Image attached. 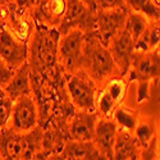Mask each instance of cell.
Returning a JSON list of instances; mask_svg holds the SVG:
<instances>
[{
	"instance_id": "6da1fadb",
	"label": "cell",
	"mask_w": 160,
	"mask_h": 160,
	"mask_svg": "<svg viewBox=\"0 0 160 160\" xmlns=\"http://www.w3.org/2000/svg\"><path fill=\"white\" fill-rule=\"evenodd\" d=\"M60 35L57 28L37 23L28 40V68L30 82H38L54 72L58 64V42Z\"/></svg>"
},
{
	"instance_id": "7a4b0ae2",
	"label": "cell",
	"mask_w": 160,
	"mask_h": 160,
	"mask_svg": "<svg viewBox=\"0 0 160 160\" xmlns=\"http://www.w3.org/2000/svg\"><path fill=\"white\" fill-rule=\"evenodd\" d=\"M81 69L85 71L98 86L113 77L121 76L108 48L99 40L95 31L85 33Z\"/></svg>"
},
{
	"instance_id": "3957f363",
	"label": "cell",
	"mask_w": 160,
	"mask_h": 160,
	"mask_svg": "<svg viewBox=\"0 0 160 160\" xmlns=\"http://www.w3.org/2000/svg\"><path fill=\"white\" fill-rule=\"evenodd\" d=\"M129 82L126 77H113L98 86L95 96V112L99 118L110 119L118 105L124 102Z\"/></svg>"
},
{
	"instance_id": "277c9868",
	"label": "cell",
	"mask_w": 160,
	"mask_h": 160,
	"mask_svg": "<svg viewBox=\"0 0 160 160\" xmlns=\"http://www.w3.org/2000/svg\"><path fill=\"white\" fill-rule=\"evenodd\" d=\"M96 28V10L86 5L82 0H67L64 14L58 24L59 35L71 30H79L83 33L94 32Z\"/></svg>"
},
{
	"instance_id": "5b68a950",
	"label": "cell",
	"mask_w": 160,
	"mask_h": 160,
	"mask_svg": "<svg viewBox=\"0 0 160 160\" xmlns=\"http://www.w3.org/2000/svg\"><path fill=\"white\" fill-rule=\"evenodd\" d=\"M65 90L76 110L95 112V96L98 85L82 69L69 74L65 81Z\"/></svg>"
},
{
	"instance_id": "8992f818",
	"label": "cell",
	"mask_w": 160,
	"mask_h": 160,
	"mask_svg": "<svg viewBox=\"0 0 160 160\" xmlns=\"http://www.w3.org/2000/svg\"><path fill=\"white\" fill-rule=\"evenodd\" d=\"M83 38L85 33L79 30H71L59 38L58 64L67 76L81 69Z\"/></svg>"
},
{
	"instance_id": "52a82bcc",
	"label": "cell",
	"mask_w": 160,
	"mask_h": 160,
	"mask_svg": "<svg viewBox=\"0 0 160 160\" xmlns=\"http://www.w3.org/2000/svg\"><path fill=\"white\" fill-rule=\"evenodd\" d=\"M38 126V109L33 95H22L13 101L7 128L14 132H27Z\"/></svg>"
},
{
	"instance_id": "ba28073f",
	"label": "cell",
	"mask_w": 160,
	"mask_h": 160,
	"mask_svg": "<svg viewBox=\"0 0 160 160\" xmlns=\"http://www.w3.org/2000/svg\"><path fill=\"white\" fill-rule=\"evenodd\" d=\"M159 71H160L159 48L145 52L135 51L126 78L129 83L142 82V81H155V79H159Z\"/></svg>"
},
{
	"instance_id": "9c48e42d",
	"label": "cell",
	"mask_w": 160,
	"mask_h": 160,
	"mask_svg": "<svg viewBox=\"0 0 160 160\" xmlns=\"http://www.w3.org/2000/svg\"><path fill=\"white\" fill-rule=\"evenodd\" d=\"M0 10L4 18V28L19 41L28 42L36 24L33 10H16L7 3L0 5Z\"/></svg>"
},
{
	"instance_id": "30bf717a",
	"label": "cell",
	"mask_w": 160,
	"mask_h": 160,
	"mask_svg": "<svg viewBox=\"0 0 160 160\" xmlns=\"http://www.w3.org/2000/svg\"><path fill=\"white\" fill-rule=\"evenodd\" d=\"M128 12H129L128 9H109V10L96 9L95 32L99 40L105 46H108V44L112 41V38L126 27Z\"/></svg>"
},
{
	"instance_id": "8fae6325",
	"label": "cell",
	"mask_w": 160,
	"mask_h": 160,
	"mask_svg": "<svg viewBox=\"0 0 160 160\" xmlns=\"http://www.w3.org/2000/svg\"><path fill=\"white\" fill-rule=\"evenodd\" d=\"M106 48H108L115 65L118 67L121 77H126L132 63L133 52H135V42L127 28L124 27L118 35H115Z\"/></svg>"
},
{
	"instance_id": "7c38bea8",
	"label": "cell",
	"mask_w": 160,
	"mask_h": 160,
	"mask_svg": "<svg viewBox=\"0 0 160 160\" xmlns=\"http://www.w3.org/2000/svg\"><path fill=\"white\" fill-rule=\"evenodd\" d=\"M0 59L16 71L28 60V42L19 41L3 28L0 31Z\"/></svg>"
},
{
	"instance_id": "4fadbf2b",
	"label": "cell",
	"mask_w": 160,
	"mask_h": 160,
	"mask_svg": "<svg viewBox=\"0 0 160 160\" xmlns=\"http://www.w3.org/2000/svg\"><path fill=\"white\" fill-rule=\"evenodd\" d=\"M99 115L95 112L76 110L67 122V133L69 140L92 141Z\"/></svg>"
},
{
	"instance_id": "5bb4252c",
	"label": "cell",
	"mask_w": 160,
	"mask_h": 160,
	"mask_svg": "<svg viewBox=\"0 0 160 160\" xmlns=\"http://www.w3.org/2000/svg\"><path fill=\"white\" fill-rule=\"evenodd\" d=\"M67 0H36L33 16L37 23L57 28L64 14Z\"/></svg>"
},
{
	"instance_id": "9a60e30c",
	"label": "cell",
	"mask_w": 160,
	"mask_h": 160,
	"mask_svg": "<svg viewBox=\"0 0 160 160\" xmlns=\"http://www.w3.org/2000/svg\"><path fill=\"white\" fill-rule=\"evenodd\" d=\"M117 131H118V127L112 119L99 118L96 127H95L92 142L95 143L99 151L104 156H106L108 160L113 159V148L115 142Z\"/></svg>"
},
{
	"instance_id": "2e32d148",
	"label": "cell",
	"mask_w": 160,
	"mask_h": 160,
	"mask_svg": "<svg viewBox=\"0 0 160 160\" xmlns=\"http://www.w3.org/2000/svg\"><path fill=\"white\" fill-rule=\"evenodd\" d=\"M60 154L65 160H108L92 141L68 140Z\"/></svg>"
},
{
	"instance_id": "e0dca14e",
	"label": "cell",
	"mask_w": 160,
	"mask_h": 160,
	"mask_svg": "<svg viewBox=\"0 0 160 160\" xmlns=\"http://www.w3.org/2000/svg\"><path fill=\"white\" fill-rule=\"evenodd\" d=\"M140 151L141 148L137 143L133 133L118 128L112 160H138Z\"/></svg>"
},
{
	"instance_id": "ac0fdd59",
	"label": "cell",
	"mask_w": 160,
	"mask_h": 160,
	"mask_svg": "<svg viewBox=\"0 0 160 160\" xmlns=\"http://www.w3.org/2000/svg\"><path fill=\"white\" fill-rule=\"evenodd\" d=\"M3 91L4 95L12 99L13 101L22 95H32L30 82V68L27 62L14 71V74L10 78L8 85L3 88Z\"/></svg>"
},
{
	"instance_id": "d6986e66",
	"label": "cell",
	"mask_w": 160,
	"mask_h": 160,
	"mask_svg": "<svg viewBox=\"0 0 160 160\" xmlns=\"http://www.w3.org/2000/svg\"><path fill=\"white\" fill-rule=\"evenodd\" d=\"M69 140L67 129L54 122H49L44 126L42 150L48 154L62 152L64 143Z\"/></svg>"
},
{
	"instance_id": "ffe728a7",
	"label": "cell",
	"mask_w": 160,
	"mask_h": 160,
	"mask_svg": "<svg viewBox=\"0 0 160 160\" xmlns=\"http://www.w3.org/2000/svg\"><path fill=\"white\" fill-rule=\"evenodd\" d=\"M0 154L4 160H22V133L7 127L0 129Z\"/></svg>"
},
{
	"instance_id": "44dd1931",
	"label": "cell",
	"mask_w": 160,
	"mask_h": 160,
	"mask_svg": "<svg viewBox=\"0 0 160 160\" xmlns=\"http://www.w3.org/2000/svg\"><path fill=\"white\" fill-rule=\"evenodd\" d=\"M156 129H158V124H156L155 117L148 115V114H141V113L138 114L136 127L132 133L141 149L145 148L154 136H156Z\"/></svg>"
},
{
	"instance_id": "7402d4cb",
	"label": "cell",
	"mask_w": 160,
	"mask_h": 160,
	"mask_svg": "<svg viewBox=\"0 0 160 160\" xmlns=\"http://www.w3.org/2000/svg\"><path fill=\"white\" fill-rule=\"evenodd\" d=\"M160 40V23L158 19H149L143 33L135 42L136 52H145L159 48Z\"/></svg>"
},
{
	"instance_id": "603a6c76",
	"label": "cell",
	"mask_w": 160,
	"mask_h": 160,
	"mask_svg": "<svg viewBox=\"0 0 160 160\" xmlns=\"http://www.w3.org/2000/svg\"><path fill=\"white\" fill-rule=\"evenodd\" d=\"M138 114L140 112L137 109H133V108H129V106H126L124 104H121L113 112L112 121L117 124L118 128L126 129L132 133L136 127Z\"/></svg>"
},
{
	"instance_id": "cb8c5ba5",
	"label": "cell",
	"mask_w": 160,
	"mask_h": 160,
	"mask_svg": "<svg viewBox=\"0 0 160 160\" xmlns=\"http://www.w3.org/2000/svg\"><path fill=\"white\" fill-rule=\"evenodd\" d=\"M128 10L143 14L148 19H160V8L152 0H124Z\"/></svg>"
},
{
	"instance_id": "d4e9b609",
	"label": "cell",
	"mask_w": 160,
	"mask_h": 160,
	"mask_svg": "<svg viewBox=\"0 0 160 160\" xmlns=\"http://www.w3.org/2000/svg\"><path fill=\"white\" fill-rule=\"evenodd\" d=\"M149 19L146 18L143 14L137 12H128V16H127V22H126V28L128 31V33L131 35L133 42H136L138 37L143 33L146 26H148Z\"/></svg>"
},
{
	"instance_id": "484cf974",
	"label": "cell",
	"mask_w": 160,
	"mask_h": 160,
	"mask_svg": "<svg viewBox=\"0 0 160 160\" xmlns=\"http://www.w3.org/2000/svg\"><path fill=\"white\" fill-rule=\"evenodd\" d=\"M138 160H159V138L154 136L150 142L141 149Z\"/></svg>"
},
{
	"instance_id": "4316f807",
	"label": "cell",
	"mask_w": 160,
	"mask_h": 160,
	"mask_svg": "<svg viewBox=\"0 0 160 160\" xmlns=\"http://www.w3.org/2000/svg\"><path fill=\"white\" fill-rule=\"evenodd\" d=\"M152 85H159V79H155V81L137 82V92H136L137 104H143L145 101L150 100V98H151V86Z\"/></svg>"
},
{
	"instance_id": "83f0119b",
	"label": "cell",
	"mask_w": 160,
	"mask_h": 160,
	"mask_svg": "<svg viewBox=\"0 0 160 160\" xmlns=\"http://www.w3.org/2000/svg\"><path fill=\"white\" fill-rule=\"evenodd\" d=\"M12 105H13L12 99H9L5 95L0 96V129L5 128L8 124L10 112H12Z\"/></svg>"
},
{
	"instance_id": "f1b7e54d",
	"label": "cell",
	"mask_w": 160,
	"mask_h": 160,
	"mask_svg": "<svg viewBox=\"0 0 160 160\" xmlns=\"http://www.w3.org/2000/svg\"><path fill=\"white\" fill-rule=\"evenodd\" d=\"M96 9L109 10V9H128L124 0H95Z\"/></svg>"
},
{
	"instance_id": "f546056e",
	"label": "cell",
	"mask_w": 160,
	"mask_h": 160,
	"mask_svg": "<svg viewBox=\"0 0 160 160\" xmlns=\"http://www.w3.org/2000/svg\"><path fill=\"white\" fill-rule=\"evenodd\" d=\"M13 74H14V69H12L3 59H0V90H3L8 85Z\"/></svg>"
},
{
	"instance_id": "4dcf8cb0",
	"label": "cell",
	"mask_w": 160,
	"mask_h": 160,
	"mask_svg": "<svg viewBox=\"0 0 160 160\" xmlns=\"http://www.w3.org/2000/svg\"><path fill=\"white\" fill-rule=\"evenodd\" d=\"M5 3L16 10L26 12V10H33L36 0H5Z\"/></svg>"
},
{
	"instance_id": "1f68e13d",
	"label": "cell",
	"mask_w": 160,
	"mask_h": 160,
	"mask_svg": "<svg viewBox=\"0 0 160 160\" xmlns=\"http://www.w3.org/2000/svg\"><path fill=\"white\" fill-rule=\"evenodd\" d=\"M48 152H45L44 150H41V151H38V152H36L30 160H48Z\"/></svg>"
},
{
	"instance_id": "d6a6232c",
	"label": "cell",
	"mask_w": 160,
	"mask_h": 160,
	"mask_svg": "<svg viewBox=\"0 0 160 160\" xmlns=\"http://www.w3.org/2000/svg\"><path fill=\"white\" fill-rule=\"evenodd\" d=\"M48 160H65V159L63 158V155L60 152H57V154H49Z\"/></svg>"
},
{
	"instance_id": "836d02e7",
	"label": "cell",
	"mask_w": 160,
	"mask_h": 160,
	"mask_svg": "<svg viewBox=\"0 0 160 160\" xmlns=\"http://www.w3.org/2000/svg\"><path fill=\"white\" fill-rule=\"evenodd\" d=\"M82 2H83L86 5H88L90 8H92V9L96 10V3H95V0H82Z\"/></svg>"
},
{
	"instance_id": "e575fe53",
	"label": "cell",
	"mask_w": 160,
	"mask_h": 160,
	"mask_svg": "<svg viewBox=\"0 0 160 160\" xmlns=\"http://www.w3.org/2000/svg\"><path fill=\"white\" fill-rule=\"evenodd\" d=\"M4 28V18H3V14H2V10H0V31Z\"/></svg>"
},
{
	"instance_id": "d590c367",
	"label": "cell",
	"mask_w": 160,
	"mask_h": 160,
	"mask_svg": "<svg viewBox=\"0 0 160 160\" xmlns=\"http://www.w3.org/2000/svg\"><path fill=\"white\" fill-rule=\"evenodd\" d=\"M4 95V91L3 90H0V96H3Z\"/></svg>"
},
{
	"instance_id": "8d00e7d4",
	"label": "cell",
	"mask_w": 160,
	"mask_h": 160,
	"mask_svg": "<svg viewBox=\"0 0 160 160\" xmlns=\"http://www.w3.org/2000/svg\"><path fill=\"white\" fill-rule=\"evenodd\" d=\"M5 3V0H0V5H2V4H4Z\"/></svg>"
},
{
	"instance_id": "74e56055",
	"label": "cell",
	"mask_w": 160,
	"mask_h": 160,
	"mask_svg": "<svg viewBox=\"0 0 160 160\" xmlns=\"http://www.w3.org/2000/svg\"><path fill=\"white\" fill-rule=\"evenodd\" d=\"M0 160H4V158H3V155L0 154Z\"/></svg>"
}]
</instances>
